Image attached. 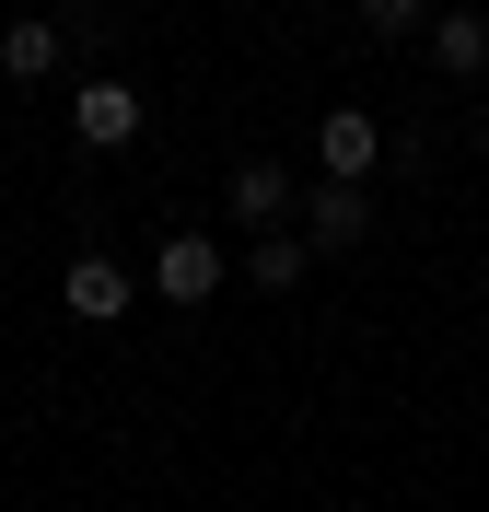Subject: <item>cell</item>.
I'll return each instance as SVG.
<instances>
[{"label": "cell", "instance_id": "1", "mask_svg": "<svg viewBox=\"0 0 489 512\" xmlns=\"http://www.w3.org/2000/svg\"><path fill=\"white\" fill-rule=\"evenodd\" d=\"M222 280H233V256L210 245V233H163V245H152V291H163V303H187V315H198Z\"/></svg>", "mask_w": 489, "mask_h": 512}, {"label": "cell", "instance_id": "2", "mask_svg": "<svg viewBox=\"0 0 489 512\" xmlns=\"http://www.w3.org/2000/svg\"><path fill=\"white\" fill-rule=\"evenodd\" d=\"M292 222H303V245H315V256H361V245H373V198L338 187V175H315V198H303Z\"/></svg>", "mask_w": 489, "mask_h": 512}, {"label": "cell", "instance_id": "3", "mask_svg": "<svg viewBox=\"0 0 489 512\" xmlns=\"http://www.w3.org/2000/svg\"><path fill=\"white\" fill-rule=\"evenodd\" d=\"M59 303H70L82 326H117V315L140 303V280L117 268V256H70V268H59Z\"/></svg>", "mask_w": 489, "mask_h": 512}, {"label": "cell", "instance_id": "4", "mask_svg": "<svg viewBox=\"0 0 489 512\" xmlns=\"http://www.w3.org/2000/svg\"><path fill=\"white\" fill-rule=\"evenodd\" d=\"M315 163L338 175V187H361V175L385 163V128L361 117V105H326V117H315Z\"/></svg>", "mask_w": 489, "mask_h": 512}, {"label": "cell", "instance_id": "5", "mask_svg": "<svg viewBox=\"0 0 489 512\" xmlns=\"http://www.w3.org/2000/svg\"><path fill=\"white\" fill-rule=\"evenodd\" d=\"M70 128H82V152H129L140 140V94L129 82H82L70 94Z\"/></svg>", "mask_w": 489, "mask_h": 512}, {"label": "cell", "instance_id": "6", "mask_svg": "<svg viewBox=\"0 0 489 512\" xmlns=\"http://www.w3.org/2000/svg\"><path fill=\"white\" fill-rule=\"evenodd\" d=\"M233 222H245V233H268V222H292V210H303V187H292V163H233Z\"/></svg>", "mask_w": 489, "mask_h": 512}, {"label": "cell", "instance_id": "7", "mask_svg": "<svg viewBox=\"0 0 489 512\" xmlns=\"http://www.w3.org/2000/svg\"><path fill=\"white\" fill-rule=\"evenodd\" d=\"M303 268H315V245H303V222H268L257 245H245V280H257V291H303Z\"/></svg>", "mask_w": 489, "mask_h": 512}, {"label": "cell", "instance_id": "8", "mask_svg": "<svg viewBox=\"0 0 489 512\" xmlns=\"http://www.w3.org/2000/svg\"><path fill=\"white\" fill-rule=\"evenodd\" d=\"M0 82H59V24H47V12L0 24Z\"/></svg>", "mask_w": 489, "mask_h": 512}, {"label": "cell", "instance_id": "9", "mask_svg": "<svg viewBox=\"0 0 489 512\" xmlns=\"http://www.w3.org/2000/svg\"><path fill=\"white\" fill-rule=\"evenodd\" d=\"M431 59L455 70V82H466V70H489V12H443V24H431Z\"/></svg>", "mask_w": 489, "mask_h": 512}, {"label": "cell", "instance_id": "10", "mask_svg": "<svg viewBox=\"0 0 489 512\" xmlns=\"http://www.w3.org/2000/svg\"><path fill=\"white\" fill-rule=\"evenodd\" d=\"M350 12H361L373 35H420V12H431V0H350Z\"/></svg>", "mask_w": 489, "mask_h": 512}, {"label": "cell", "instance_id": "11", "mask_svg": "<svg viewBox=\"0 0 489 512\" xmlns=\"http://www.w3.org/2000/svg\"><path fill=\"white\" fill-rule=\"evenodd\" d=\"M478 152H489V117H478Z\"/></svg>", "mask_w": 489, "mask_h": 512}]
</instances>
